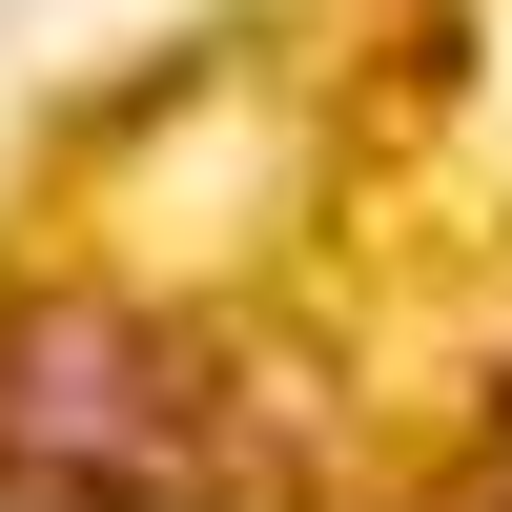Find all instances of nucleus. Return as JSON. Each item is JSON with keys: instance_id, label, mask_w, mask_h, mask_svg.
Listing matches in <instances>:
<instances>
[{"instance_id": "obj_1", "label": "nucleus", "mask_w": 512, "mask_h": 512, "mask_svg": "<svg viewBox=\"0 0 512 512\" xmlns=\"http://www.w3.org/2000/svg\"><path fill=\"white\" fill-rule=\"evenodd\" d=\"M185 451H205V369L144 308H103V287L0 308V472H41V492H185Z\"/></svg>"}, {"instance_id": "obj_2", "label": "nucleus", "mask_w": 512, "mask_h": 512, "mask_svg": "<svg viewBox=\"0 0 512 512\" xmlns=\"http://www.w3.org/2000/svg\"><path fill=\"white\" fill-rule=\"evenodd\" d=\"M492 431H512V369H492Z\"/></svg>"}]
</instances>
